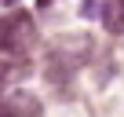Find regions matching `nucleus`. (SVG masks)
<instances>
[{
  "label": "nucleus",
  "mask_w": 124,
  "mask_h": 117,
  "mask_svg": "<svg viewBox=\"0 0 124 117\" xmlns=\"http://www.w3.org/2000/svg\"><path fill=\"white\" fill-rule=\"evenodd\" d=\"M33 44H37V22L29 11H11L0 18V55L22 58L26 51H33Z\"/></svg>",
  "instance_id": "f257e3e1"
},
{
  "label": "nucleus",
  "mask_w": 124,
  "mask_h": 117,
  "mask_svg": "<svg viewBox=\"0 0 124 117\" xmlns=\"http://www.w3.org/2000/svg\"><path fill=\"white\" fill-rule=\"evenodd\" d=\"M0 117H40V99L29 92H15L0 102Z\"/></svg>",
  "instance_id": "f03ea898"
},
{
  "label": "nucleus",
  "mask_w": 124,
  "mask_h": 117,
  "mask_svg": "<svg viewBox=\"0 0 124 117\" xmlns=\"http://www.w3.org/2000/svg\"><path fill=\"white\" fill-rule=\"evenodd\" d=\"M102 26L113 37L124 33V0H106V4H102Z\"/></svg>",
  "instance_id": "7ed1b4c3"
},
{
  "label": "nucleus",
  "mask_w": 124,
  "mask_h": 117,
  "mask_svg": "<svg viewBox=\"0 0 124 117\" xmlns=\"http://www.w3.org/2000/svg\"><path fill=\"white\" fill-rule=\"evenodd\" d=\"M40 4H51V0H40Z\"/></svg>",
  "instance_id": "20e7f679"
},
{
  "label": "nucleus",
  "mask_w": 124,
  "mask_h": 117,
  "mask_svg": "<svg viewBox=\"0 0 124 117\" xmlns=\"http://www.w3.org/2000/svg\"><path fill=\"white\" fill-rule=\"evenodd\" d=\"M8 4H11V0H8Z\"/></svg>",
  "instance_id": "39448f33"
}]
</instances>
